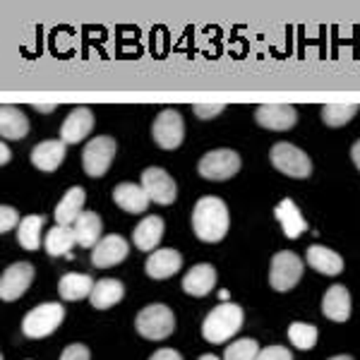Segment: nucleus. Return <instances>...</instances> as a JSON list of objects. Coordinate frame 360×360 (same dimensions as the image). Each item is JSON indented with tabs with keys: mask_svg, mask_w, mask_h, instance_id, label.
Returning <instances> with one entry per match:
<instances>
[{
	"mask_svg": "<svg viewBox=\"0 0 360 360\" xmlns=\"http://www.w3.org/2000/svg\"><path fill=\"white\" fill-rule=\"evenodd\" d=\"M65 147L63 139H46L32 149V164L44 173H53L65 161Z\"/></svg>",
	"mask_w": 360,
	"mask_h": 360,
	"instance_id": "16",
	"label": "nucleus"
},
{
	"mask_svg": "<svg viewBox=\"0 0 360 360\" xmlns=\"http://www.w3.org/2000/svg\"><path fill=\"white\" fill-rule=\"evenodd\" d=\"M307 264L324 276H336L344 271V259H341V255L334 252L332 248H324V245L307 248Z\"/></svg>",
	"mask_w": 360,
	"mask_h": 360,
	"instance_id": "22",
	"label": "nucleus"
},
{
	"mask_svg": "<svg viewBox=\"0 0 360 360\" xmlns=\"http://www.w3.org/2000/svg\"><path fill=\"white\" fill-rule=\"evenodd\" d=\"M300 276H303V262H300V257L295 252L283 250V252H276L274 257H271L269 283L274 291L278 293L291 291L295 283L300 281Z\"/></svg>",
	"mask_w": 360,
	"mask_h": 360,
	"instance_id": "6",
	"label": "nucleus"
},
{
	"mask_svg": "<svg viewBox=\"0 0 360 360\" xmlns=\"http://www.w3.org/2000/svg\"><path fill=\"white\" fill-rule=\"evenodd\" d=\"M130 252V245L123 236H106L101 238V243L91 250V264L96 269H108V266L120 264Z\"/></svg>",
	"mask_w": 360,
	"mask_h": 360,
	"instance_id": "13",
	"label": "nucleus"
},
{
	"mask_svg": "<svg viewBox=\"0 0 360 360\" xmlns=\"http://www.w3.org/2000/svg\"><path fill=\"white\" fill-rule=\"evenodd\" d=\"M229 224V207L219 197H202L193 209V231L202 243H221Z\"/></svg>",
	"mask_w": 360,
	"mask_h": 360,
	"instance_id": "1",
	"label": "nucleus"
},
{
	"mask_svg": "<svg viewBox=\"0 0 360 360\" xmlns=\"http://www.w3.org/2000/svg\"><path fill=\"white\" fill-rule=\"evenodd\" d=\"M135 329L144 339L161 341L173 334V329H176V317H173L171 307L154 303V305H147L144 310H139V315L135 319Z\"/></svg>",
	"mask_w": 360,
	"mask_h": 360,
	"instance_id": "3",
	"label": "nucleus"
},
{
	"mask_svg": "<svg viewBox=\"0 0 360 360\" xmlns=\"http://www.w3.org/2000/svg\"><path fill=\"white\" fill-rule=\"evenodd\" d=\"M89 348L84 344H72L60 353V360H89Z\"/></svg>",
	"mask_w": 360,
	"mask_h": 360,
	"instance_id": "36",
	"label": "nucleus"
},
{
	"mask_svg": "<svg viewBox=\"0 0 360 360\" xmlns=\"http://www.w3.org/2000/svg\"><path fill=\"white\" fill-rule=\"evenodd\" d=\"M94 286L96 281L86 274H65L58 281V293H60L63 300L75 303V300H84L86 295H91Z\"/></svg>",
	"mask_w": 360,
	"mask_h": 360,
	"instance_id": "26",
	"label": "nucleus"
},
{
	"mask_svg": "<svg viewBox=\"0 0 360 360\" xmlns=\"http://www.w3.org/2000/svg\"><path fill=\"white\" fill-rule=\"evenodd\" d=\"M34 108H37L39 113H53L58 108V103H34Z\"/></svg>",
	"mask_w": 360,
	"mask_h": 360,
	"instance_id": "39",
	"label": "nucleus"
},
{
	"mask_svg": "<svg viewBox=\"0 0 360 360\" xmlns=\"http://www.w3.org/2000/svg\"><path fill=\"white\" fill-rule=\"evenodd\" d=\"M34 281V266L29 262H15L10 264L8 269L0 276V298L5 303L10 300H17L27 293V288L32 286Z\"/></svg>",
	"mask_w": 360,
	"mask_h": 360,
	"instance_id": "11",
	"label": "nucleus"
},
{
	"mask_svg": "<svg viewBox=\"0 0 360 360\" xmlns=\"http://www.w3.org/2000/svg\"><path fill=\"white\" fill-rule=\"evenodd\" d=\"M217 286V269L212 264H195L183 276V291L193 298H205Z\"/></svg>",
	"mask_w": 360,
	"mask_h": 360,
	"instance_id": "17",
	"label": "nucleus"
},
{
	"mask_svg": "<svg viewBox=\"0 0 360 360\" xmlns=\"http://www.w3.org/2000/svg\"><path fill=\"white\" fill-rule=\"evenodd\" d=\"M113 202L127 214H144L152 200L147 197L142 185L120 183V185H115V188H113Z\"/></svg>",
	"mask_w": 360,
	"mask_h": 360,
	"instance_id": "18",
	"label": "nucleus"
},
{
	"mask_svg": "<svg viewBox=\"0 0 360 360\" xmlns=\"http://www.w3.org/2000/svg\"><path fill=\"white\" fill-rule=\"evenodd\" d=\"M193 111L200 120H209V118H217L219 113H224L226 103H195Z\"/></svg>",
	"mask_w": 360,
	"mask_h": 360,
	"instance_id": "34",
	"label": "nucleus"
},
{
	"mask_svg": "<svg viewBox=\"0 0 360 360\" xmlns=\"http://www.w3.org/2000/svg\"><path fill=\"white\" fill-rule=\"evenodd\" d=\"M322 312L332 322H348L351 317V295L346 286H332L322 298Z\"/></svg>",
	"mask_w": 360,
	"mask_h": 360,
	"instance_id": "21",
	"label": "nucleus"
},
{
	"mask_svg": "<svg viewBox=\"0 0 360 360\" xmlns=\"http://www.w3.org/2000/svg\"><path fill=\"white\" fill-rule=\"evenodd\" d=\"M183 266V255L173 248H164V250H154L147 257V274L156 278V281H164V278H171L176 271H180Z\"/></svg>",
	"mask_w": 360,
	"mask_h": 360,
	"instance_id": "15",
	"label": "nucleus"
},
{
	"mask_svg": "<svg viewBox=\"0 0 360 360\" xmlns=\"http://www.w3.org/2000/svg\"><path fill=\"white\" fill-rule=\"evenodd\" d=\"M257 360H293V353L283 346H266L259 351Z\"/></svg>",
	"mask_w": 360,
	"mask_h": 360,
	"instance_id": "35",
	"label": "nucleus"
},
{
	"mask_svg": "<svg viewBox=\"0 0 360 360\" xmlns=\"http://www.w3.org/2000/svg\"><path fill=\"white\" fill-rule=\"evenodd\" d=\"M142 188L144 193H147L149 200L154 202V205H173L178 197V188L176 183H173V178L168 176L164 168H144L142 173Z\"/></svg>",
	"mask_w": 360,
	"mask_h": 360,
	"instance_id": "10",
	"label": "nucleus"
},
{
	"mask_svg": "<svg viewBox=\"0 0 360 360\" xmlns=\"http://www.w3.org/2000/svg\"><path fill=\"white\" fill-rule=\"evenodd\" d=\"M197 171H200L202 178L221 183V180L233 178L240 171V156L233 149H214V152H207L202 156Z\"/></svg>",
	"mask_w": 360,
	"mask_h": 360,
	"instance_id": "7",
	"label": "nucleus"
},
{
	"mask_svg": "<svg viewBox=\"0 0 360 360\" xmlns=\"http://www.w3.org/2000/svg\"><path fill=\"white\" fill-rule=\"evenodd\" d=\"M101 217L94 212H84L82 217L75 221L72 231H75V240H77V245L82 248H91L94 250L98 243H101Z\"/></svg>",
	"mask_w": 360,
	"mask_h": 360,
	"instance_id": "25",
	"label": "nucleus"
},
{
	"mask_svg": "<svg viewBox=\"0 0 360 360\" xmlns=\"http://www.w3.org/2000/svg\"><path fill=\"white\" fill-rule=\"evenodd\" d=\"M259 346L255 339H238L224 351V360H257Z\"/></svg>",
	"mask_w": 360,
	"mask_h": 360,
	"instance_id": "32",
	"label": "nucleus"
},
{
	"mask_svg": "<svg viewBox=\"0 0 360 360\" xmlns=\"http://www.w3.org/2000/svg\"><path fill=\"white\" fill-rule=\"evenodd\" d=\"M115 156V139L113 137H94L86 142L84 152H82V168L86 171V176L91 178H101L106 176V171L113 164Z\"/></svg>",
	"mask_w": 360,
	"mask_h": 360,
	"instance_id": "9",
	"label": "nucleus"
},
{
	"mask_svg": "<svg viewBox=\"0 0 360 360\" xmlns=\"http://www.w3.org/2000/svg\"><path fill=\"white\" fill-rule=\"evenodd\" d=\"M243 327V310L236 303H219L202 322V336L209 344H224L233 339Z\"/></svg>",
	"mask_w": 360,
	"mask_h": 360,
	"instance_id": "2",
	"label": "nucleus"
},
{
	"mask_svg": "<svg viewBox=\"0 0 360 360\" xmlns=\"http://www.w3.org/2000/svg\"><path fill=\"white\" fill-rule=\"evenodd\" d=\"M94 130V113L86 106H77L60 125V139L65 144H79L82 139Z\"/></svg>",
	"mask_w": 360,
	"mask_h": 360,
	"instance_id": "14",
	"label": "nucleus"
},
{
	"mask_svg": "<svg viewBox=\"0 0 360 360\" xmlns=\"http://www.w3.org/2000/svg\"><path fill=\"white\" fill-rule=\"evenodd\" d=\"M84 214V190L82 188H70L63 200L56 207V221L58 226H70L72 229L75 221Z\"/></svg>",
	"mask_w": 360,
	"mask_h": 360,
	"instance_id": "20",
	"label": "nucleus"
},
{
	"mask_svg": "<svg viewBox=\"0 0 360 360\" xmlns=\"http://www.w3.org/2000/svg\"><path fill=\"white\" fill-rule=\"evenodd\" d=\"M200 360H221V358H219V356H212V353H207V356H202Z\"/></svg>",
	"mask_w": 360,
	"mask_h": 360,
	"instance_id": "42",
	"label": "nucleus"
},
{
	"mask_svg": "<svg viewBox=\"0 0 360 360\" xmlns=\"http://www.w3.org/2000/svg\"><path fill=\"white\" fill-rule=\"evenodd\" d=\"M255 120L266 130L286 132L298 123V111L288 103H262L255 111Z\"/></svg>",
	"mask_w": 360,
	"mask_h": 360,
	"instance_id": "12",
	"label": "nucleus"
},
{
	"mask_svg": "<svg viewBox=\"0 0 360 360\" xmlns=\"http://www.w3.org/2000/svg\"><path fill=\"white\" fill-rule=\"evenodd\" d=\"M269 161L278 173L288 178H307L312 173V161L307 159V154L288 142L274 144L269 152Z\"/></svg>",
	"mask_w": 360,
	"mask_h": 360,
	"instance_id": "5",
	"label": "nucleus"
},
{
	"mask_svg": "<svg viewBox=\"0 0 360 360\" xmlns=\"http://www.w3.org/2000/svg\"><path fill=\"white\" fill-rule=\"evenodd\" d=\"M65 319V310L60 303H41L27 312L22 322V332L27 339H46L56 332Z\"/></svg>",
	"mask_w": 360,
	"mask_h": 360,
	"instance_id": "4",
	"label": "nucleus"
},
{
	"mask_svg": "<svg viewBox=\"0 0 360 360\" xmlns=\"http://www.w3.org/2000/svg\"><path fill=\"white\" fill-rule=\"evenodd\" d=\"M41 217H27L22 219L20 229H17V240L25 250H39L41 248Z\"/></svg>",
	"mask_w": 360,
	"mask_h": 360,
	"instance_id": "30",
	"label": "nucleus"
},
{
	"mask_svg": "<svg viewBox=\"0 0 360 360\" xmlns=\"http://www.w3.org/2000/svg\"><path fill=\"white\" fill-rule=\"evenodd\" d=\"M351 156H353V164H356V168L360 171V139L356 144H353V149H351Z\"/></svg>",
	"mask_w": 360,
	"mask_h": 360,
	"instance_id": "40",
	"label": "nucleus"
},
{
	"mask_svg": "<svg viewBox=\"0 0 360 360\" xmlns=\"http://www.w3.org/2000/svg\"><path fill=\"white\" fill-rule=\"evenodd\" d=\"M125 295V286L118 281V278H98L94 291L89 295V303L96 307V310H108V307L118 305Z\"/></svg>",
	"mask_w": 360,
	"mask_h": 360,
	"instance_id": "24",
	"label": "nucleus"
},
{
	"mask_svg": "<svg viewBox=\"0 0 360 360\" xmlns=\"http://www.w3.org/2000/svg\"><path fill=\"white\" fill-rule=\"evenodd\" d=\"M360 111L358 103H327L322 108V120L329 127H341L346 123H351L356 118V113Z\"/></svg>",
	"mask_w": 360,
	"mask_h": 360,
	"instance_id": "29",
	"label": "nucleus"
},
{
	"mask_svg": "<svg viewBox=\"0 0 360 360\" xmlns=\"http://www.w3.org/2000/svg\"><path fill=\"white\" fill-rule=\"evenodd\" d=\"M152 137L161 149H166V152L178 149L185 137L183 115H180L176 108H164V111L156 115V120L152 125Z\"/></svg>",
	"mask_w": 360,
	"mask_h": 360,
	"instance_id": "8",
	"label": "nucleus"
},
{
	"mask_svg": "<svg viewBox=\"0 0 360 360\" xmlns=\"http://www.w3.org/2000/svg\"><path fill=\"white\" fill-rule=\"evenodd\" d=\"M329 360H353L351 356H334V358H329Z\"/></svg>",
	"mask_w": 360,
	"mask_h": 360,
	"instance_id": "43",
	"label": "nucleus"
},
{
	"mask_svg": "<svg viewBox=\"0 0 360 360\" xmlns=\"http://www.w3.org/2000/svg\"><path fill=\"white\" fill-rule=\"evenodd\" d=\"M10 156H13V154H10V149H8V142H3V144H0V166L8 164Z\"/></svg>",
	"mask_w": 360,
	"mask_h": 360,
	"instance_id": "38",
	"label": "nucleus"
},
{
	"mask_svg": "<svg viewBox=\"0 0 360 360\" xmlns=\"http://www.w3.org/2000/svg\"><path fill=\"white\" fill-rule=\"evenodd\" d=\"M278 224H281L283 233H286V238H291V240H295V238H300L307 231V221L303 219V214H300V209L295 207L293 200H281L274 209Z\"/></svg>",
	"mask_w": 360,
	"mask_h": 360,
	"instance_id": "23",
	"label": "nucleus"
},
{
	"mask_svg": "<svg viewBox=\"0 0 360 360\" xmlns=\"http://www.w3.org/2000/svg\"><path fill=\"white\" fill-rule=\"evenodd\" d=\"M317 339H319V332L312 324L293 322L291 327H288V341H291L298 351H310V348L317 344Z\"/></svg>",
	"mask_w": 360,
	"mask_h": 360,
	"instance_id": "31",
	"label": "nucleus"
},
{
	"mask_svg": "<svg viewBox=\"0 0 360 360\" xmlns=\"http://www.w3.org/2000/svg\"><path fill=\"white\" fill-rule=\"evenodd\" d=\"M219 300H221V303H229V291H219Z\"/></svg>",
	"mask_w": 360,
	"mask_h": 360,
	"instance_id": "41",
	"label": "nucleus"
},
{
	"mask_svg": "<svg viewBox=\"0 0 360 360\" xmlns=\"http://www.w3.org/2000/svg\"><path fill=\"white\" fill-rule=\"evenodd\" d=\"M20 214L15 212L13 207H8V205H3L0 207V231L3 233H10L13 229H20Z\"/></svg>",
	"mask_w": 360,
	"mask_h": 360,
	"instance_id": "33",
	"label": "nucleus"
},
{
	"mask_svg": "<svg viewBox=\"0 0 360 360\" xmlns=\"http://www.w3.org/2000/svg\"><path fill=\"white\" fill-rule=\"evenodd\" d=\"M0 135L5 139H22L29 135V118L17 106L5 103L0 108Z\"/></svg>",
	"mask_w": 360,
	"mask_h": 360,
	"instance_id": "27",
	"label": "nucleus"
},
{
	"mask_svg": "<svg viewBox=\"0 0 360 360\" xmlns=\"http://www.w3.org/2000/svg\"><path fill=\"white\" fill-rule=\"evenodd\" d=\"M161 238H164V219L161 217H144V221H139L132 231V243L142 252H154Z\"/></svg>",
	"mask_w": 360,
	"mask_h": 360,
	"instance_id": "19",
	"label": "nucleus"
},
{
	"mask_svg": "<svg viewBox=\"0 0 360 360\" xmlns=\"http://www.w3.org/2000/svg\"><path fill=\"white\" fill-rule=\"evenodd\" d=\"M149 360H183V356L178 351H173V348H159Z\"/></svg>",
	"mask_w": 360,
	"mask_h": 360,
	"instance_id": "37",
	"label": "nucleus"
},
{
	"mask_svg": "<svg viewBox=\"0 0 360 360\" xmlns=\"http://www.w3.org/2000/svg\"><path fill=\"white\" fill-rule=\"evenodd\" d=\"M75 231L70 226H53L46 236V252L51 257H60V255H68L70 257V250L75 245Z\"/></svg>",
	"mask_w": 360,
	"mask_h": 360,
	"instance_id": "28",
	"label": "nucleus"
}]
</instances>
